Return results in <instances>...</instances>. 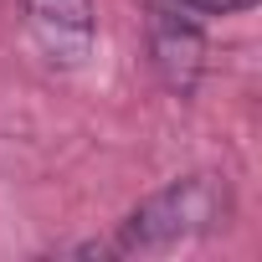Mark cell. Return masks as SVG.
Segmentation results:
<instances>
[{
	"label": "cell",
	"instance_id": "obj_1",
	"mask_svg": "<svg viewBox=\"0 0 262 262\" xmlns=\"http://www.w3.org/2000/svg\"><path fill=\"white\" fill-rule=\"evenodd\" d=\"M231 185L226 175H180L170 185H160L155 195H144L128 211L108 242H88L82 252L93 257H134V252H165L211 231L231 226Z\"/></svg>",
	"mask_w": 262,
	"mask_h": 262
},
{
	"label": "cell",
	"instance_id": "obj_2",
	"mask_svg": "<svg viewBox=\"0 0 262 262\" xmlns=\"http://www.w3.org/2000/svg\"><path fill=\"white\" fill-rule=\"evenodd\" d=\"M149 62L160 72V82L175 98H190L206 77V31L195 26L190 11L180 6H155L149 11Z\"/></svg>",
	"mask_w": 262,
	"mask_h": 262
},
{
	"label": "cell",
	"instance_id": "obj_3",
	"mask_svg": "<svg viewBox=\"0 0 262 262\" xmlns=\"http://www.w3.org/2000/svg\"><path fill=\"white\" fill-rule=\"evenodd\" d=\"M31 41L52 67H82L98 41V11L93 0H26Z\"/></svg>",
	"mask_w": 262,
	"mask_h": 262
},
{
	"label": "cell",
	"instance_id": "obj_4",
	"mask_svg": "<svg viewBox=\"0 0 262 262\" xmlns=\"http://www.w3.org/2000/svg\"><path fill=\"white\" fill-rule=\"evenodd\" d=\"M170 6H180L190 16H242V11L257 6V0H170Z\"/></svg>",
	"mask_w": 262,
	"mask_h": 262
}]
</instances>
